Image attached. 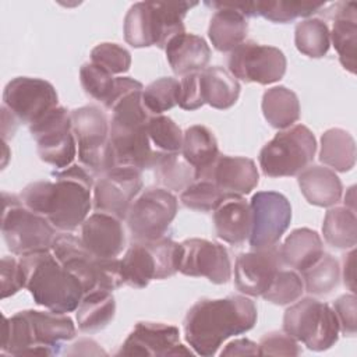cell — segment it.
<instances>
[{
	"label": "cell",
	"mask_w": 357,
	"mask_h": 357,
	"mask_svg": "<svg viewBox=\"0 0 357 357\" xmlns=\"http://www.w3.org/2000/svg\"><path fill=\"white\" fill-rule=\"evenodd\" d=\"M54 181L28 184L20 194L22 204L45 216L56 229L73 231L84 223L92 206V173L82 165H71L53 173Z\"/></svg>",
	"instance_id": "6da1fadb"
},
{
	"label": "cell",
	"mask_w": 357,
	"mask_h": 357,
	"mask_svg": "<svg viewBox=\"0 0 357 357\" xmlns=\"http://www.w3.org/2000/svg\"><path fill=\"white\" fill-rule=\"evenodd\" d=\"M257 318V305L245 296L202 298L184 317V337L194 353L211 357L229 337L251 331Z\"/></svg>",
	"instance_id": "7a4b0ae2"
},
{
	"label": "cell",
	"mask_w": 357,
	"mask_h": 357,
	"mask_svg": "<svg viewBox=\"0 0 357 357\" xmlns=\"http://www.w3.org/2000/svg\"><path fill=\"white\" fill-rule=\"evenodd\" d=\"M77 333L67 314L24 310L4 317L1 353L10 356H56Z\"/></svg>",
	"instance_id": "3957f363"
},
{
	"label": "cell",
	"mask_w": 357,
	"mask_h": 357,
	"mask_svg": "<svg viewBox=\"0 0 357 357\" xmlns=\"http://www.w3.org/2000/svg\"><path fill=\"white\" fill-rule=\"evenodd\" d=\"M142 89L130 91L120 98L112 107L110 120V144L116 166L135 167L141 172L151 169L156 153L146 131L151 113L142 103Z\"/></svg>",
	"instance_id": "277c9868"
},
{
	"label": "cell",
	"mask_w": 357,
	"mask_h": 357,
	"mask_svg": "<svg viewBox=\"0 0 357 357\" xmlns=\"http://www.w3.org/2000/svg\"><path fill=\"white\" fill-rule=\"evenodd\" d=\"M25 273V289L38 305L57 314H68L78 308L84 289L52 251L20 257Z\"/></svg>",
	"instance_id": "5b68a950"
},
{
	"label": "cell",
	"mask_w": 357,
	"mask_h": 357,
	"mask_svg": "<svg viewBox=\"0 0 357 357\" xmlns=\"http://www.w3.org/2000/svg\"><path fill=\"white\" fill-rule=\"evenodd\" d=\"M56 259L82 284L84 293L100 289L113 291L124 284L121 259L98 258L84 245L81 237L68 231L56 234L52 248Z\"/></svg>",
	"instance_id": "8992f818"
},
{
	"label": "cell",
	"mask_w": 357,
	"mask_h": 357,
	"mask_svg": "<svg viewBox=\"0 0 357 357\" xmlns=\"http://www.w3.org/2000/svg\"><path fill=\"white\" fill-rule=\"evenodd\" d=\"M1 233L8 250L25 257L50 251L56 227L42 215L26 208L21 198L3 191Z\"/></svg>",
	"instance_id": "52a82bcc"
},
{
	"label": "cell",
	"mask_w": 357,
	"mask_h": 357,
	"mask_svg": "<svg viewBox=\"0 0 357 357\" xmlns=\"http://www.w3.org/2000/svg\"><path fill=\"white\" fill-rule=\"evenodd\" d=\"M181 245L169 237L152 241H132L121 259L124 284L146 287L151 280L166 279L178 272Z\"/></svg>",
	"instance_id": "ba28073f"
},
{
	"label": "cell",
	"mask_w": 357,
	"mask_h": 357,
	"mask_svg": "<svg viewBox=\"0 0 357 357\" xmlns=\"http://www.w3.org/2000/svg\"><path fill=\"white\" fill-rule=\"evenodd\" d=\"M71 130L77 141L78 160L92 174H103L116 166L110 144V123L93 105L70 112Z\"/></svg>",
	"instance_id": "9c48e42d"
},
{
	"label": "cell",
	"mask_w": 357,
	"mask_h": 357,
	"mask_svg": "<svg viewBox=\"0 0 357 357\" xmlns=\"http://www.w3.org/2000/svg\"><path fill=\"white\" fill-rule=\"evenodd\" d=\"M283 332L307 349L324 351L339 339V322L333 308L312 297L294 301L283 315Z\"/></svg>",
	"instance_id": "30bf717a"
},
{
	"label": "cell",
	"mask_w": 357,
	"mask_h": 357,
	"mask_svg": "<svg viewBox=\"0 0 357 357\" xmlns=\"http://www.w3.org/2000/svg\"><path fill=\"white\" fill-rule=\"evenodd\" d=\"M317 141L303 124L279 131L259 151V166L265 176L291 177L301 173L314 159Z\"/></svg>",
	"instance_id": "8fae6325"
},
{
	"label": "cell",
	"mask_w": 357,
	"mask_h": 357,
	"mask_svg": "<svg viewBox=\"0 0 357 357\" xmlns=\"http://www.w3.org/2000/svg\"><path fill=\"white\" fill-rule=\"evenodd\" d=\"M177 197L166 188L151 187L139 192L126 216L132 241L165 237L177 215Z\"/></svg>",
	"instance_id": "7c38bea8"
},
{
	"label": "cell",
	"mask_w": 357,
	"mask_h": 357,
	"mask_svg": "<svg viewBox=\"0 0 357 357\" xmlns=\"http://www.w3.org/2000/svg\"><path fill=\"white\" fill-rule=\"evenodd\" d=\"M40 160L56 167L66 169L77 156V141L71 130L70 112L57 106L29 126Z\"/></svg>",
	"instance_id": "4fadbf2b"
},
{
	"label": "cell",
	"mask_w": 357,
	"mask_h": 357,
	"mask_svg": "<svg viewBox=\"0 0 357 357\" xmlns=\"http://www.w3.org/2000/svg\"><path fill=\"white\" fill-rule=\"evenodd\" d=\"M250 208V247L265 250L276 245L291 222L289 199L276 191H258L251 197Z\"/></svg>",
	"instance_id": "5bb4252c"
},
{
	"label": "cell",
	"mask_w": 357,
	"mask_h": 357,
	"mask_svg": "<svg viewBox=\"0 0 357 357\" xmlns=\"http://www.w3.org/2000/svg\"><path fill=\"white\" fill-rule=\"evenodd\" d=\"M227 67L236 79L268 85L283 78L287 61L280 49L248 40L230 52Z\"/></svg>",
	"instance_id": "9a60e30c"
},
{
	"label": "cell",
	"mask_w": 357,
	"mask_h": 357,
	"mask_svg": "<svg viewBox=\"0 0 357 357\" xmlns=\"http://www.w3.org/2000/svg\"><path fill=\"white\" fill-rule=\"evenodd\" d=\"M57 102L54 86L42 78L17 77L8 81L3 91V106L18 123L28 126L57 107Z\"/></svg>",
	"instance_id": "2e32d148"
},
{
	"label": "cell",
	"mask_w": 357,
	"mask_h": 357,
	"mask_svg": "<svg viewBox=\"0 0 357 357\" xmlns=\"http://www.w3.org/2000/svg\"><path fill=\"white\" fill-rule=\"evenodd\" d=\"M141 190V170L128 166H114L93 184V208L96 212L126 220L128 209Z\"/></svg>",
	"instance_id": "e0dca14e"
},
{
	"label": "cell",
	"mask_w": 357,
	"mask_h": 357,
	"mask_svg": "<svg viewBox=\"0 0 357 357\" xmlns=\"http://www.w3.org/2000/svg\"><path fill=\"white\" fill-rule=\"evenodd\" d=\"M180 245V273L191 278H206L215 284L230 280L231 262L226 247L205 238H187Z\"/></svg>",
	"instance_id": "ac0fdd59"
},
{
	"label": "cell",
	"mask_w": 357,
	"mask_h": 357,
	"mask_svg": "<svg viewBox=\"0 0 357 357\" xmlns=\"http://www.w3.org/2000/svg\"><path fill=\"white\" fill-rule=\"evenodd\" d=\"M180 343V331L163 322H137L116 356H191Z\"/></svg>",
	"instance_id": "d6986e66"
},
{
	"label": "cell",
	"mask_w": 357,
	"mask_h": 357,
	"mask_svg": "<svg viewBox=\"0 0 357 357\" xmlns=\"http://www.w3.org/2000/svg\"><path fill=\"white\" fill-rule=\"evenodd\" d=\"M282 266L283 261L278 245L241 252L234 264L236 287L247 296H262Z\"/></svg>",
	"instance_id": "ffe728a7"
},
{
	"label": "cell",
	"mask_w": 357,
	"mask_h": 357,
	"mask_svg": "<svg viewBox=\"0 0 357 357\" xmlns=\"http://www.w3.org/2000/svg\"><path fill=\"white\" fill-rule=\"evenodd\" d=\"M197 180H209L226 194L247 195L257 187L259 173L250 158L219 155L216 162Z\"/></svg>",
	"instance_id": "44dd1931"
},
{
	"label": "cell",
	"mask_w": 357,
	"mask_h": 357,
	"mask_svg": "<svg viewBox=\"0 0 357 357\" xmlns=\"http://www.w3.org/2000/svg\"><path fill=\"white\" fill-rule=\"evenodd\" d=\"M79 237L86 250L98 258H117L126 247L121 220L103 212H95L84 220Z\"/></svg>",
	"instance_id": "7402d4cb"
},
{
	"label": "cell",
	"mask_w": 357,
	"mask_h": 357,
	"mask_svg": "<svg viewBox=\"0 0 357 357\" xmlns=\"http://www.w3.org/2000/svg\"><path fill=\"white\" fill-rule=\"evenodd\" d=\"M79 82L85 93L100 102L106 109H112L130 91L144 88L139 81L131 77H114L91 61L81 66Z\"/></svg>",
	"instance_id": "603a6c76"
},
{
	"label": "cell",
	"mask_w": 357,
	"mask_h": 357,
	"mask_svg": "<svg viewBox=\"0 0 357 357\" xmlns=\"http://www.w3.org/2000/svg\"><path fill=\"white\" fill-rule=\"evenodd\" d=\"M216 236L225 243L238 245L251 231V208L243 195L227 194L213 211Z\"/></svg>",
	"instance_id": "cb8c5ba5"
},
{
	"label": "cell",
	"mask_w": 357,
	"mask_h": 357,
	"mask_svg": "<svg viewBox=\"0 0 357 357\" xmlns=\"http://www.w3.org/2000/svg\"><path fill=\"white\" fill-rule=\"evenodd\" d=\"M218 8L209 21L208 36L212 46L222 53L233 52L245 42L248 32L247 18L234 7V3H206Z\"/></svg>",
	"instance_id": "d4e9b609"
},
{
	"label": "cell",
	"mask_w": 357,
	"mask_h": 357,
	"mask_svg": "<svg viewBox=\"0 0 357 357\" xmlns=\"http://www.w3.org/2000/svg\"><path fill=\"white\" fill-rule=\"evenodd\" d=\"M165 53L173 73L181 77L205 70L211 60V49L205 39L185 31L165 45Z\"/></svg>",
	"instance_id": "484cf974"
},
{
	"label": "cell",
	"mask_w": 357,
	"mask_h": 357,
	"mask_svg": "<svg viewBox=\"0 0 357 357\" xmlns=\"http://www.w3.org/2000/svg\"><path fill=\"white\" fill-rule=\"evenodd\" d=\"M298 187L308 204L329 208L337 204L343 194V185L335 170L314 165L297 174Z\"/></svg>",
	"instance_id": "4316f807"
},
{
	"label": "cell",
	"mask_w": 357,
	"mask_h": 357,
	"mask_svg": "<svg viewBox=\"0 0 357 357\" xmlns=\"http://www.w3.org/2000/svg\"><path fill=\"white\" fill-rule=\"evenodd\" d=\"M124 39L132 47H162L160 28L153 1L134 3L124 17Z\"/></svg>",
	"instance_id": "83f0119b"
},
{
	"label": "cell",
	"mask_w": 357,
	"mask_h": 357,
	"mask_svg": "<svg viewBox=\"0 0 357 357\" xmlns=\"http://www.w3.org/2000/svg\"><path fill=\"white\" fill-rule=\"evenodd\" d=\"M357 7L354 1L336 4L331 40L337 52L339 61L344 70L356 73V45H357Z\"/></svg>",
	"instance_id": "f1b7e54d"
},
{
	"label": "cell",
	"mask_w": 357,
	"mask_h": 357,
	"mask_svg": "<svg viewBox=\"0 0 357 357\" xmlns=\"http://www.w3.org/2000/svg\"><path fill=\"white\" fill-rule=\"evenodd\" d=\"M279 250L283 265L297 272H304L322 257L324 243L315 230L300 227L286 237Z\"/></svg>",
	"instance_id": "f546056e"
},
{
	"label": "cell",
	"mask_w": 357,
	"mask_h": 357,
	"mask_svg": "<svg viewBox=\"0 0 357 357\" xmlns=\"http://www.w3.org/2000/svg\"><path fill=\"white\" fill-rule=\"evenodd\" d=\"M325 3L308 1H248L237 3L240 13L248 17H264L271 22L287 24L296 18H311L312 14L325 8Z\"/></svg>",
	"instance_id": "4dcf8cb0"
},
{
	"label": "cell",
	"mask_w": 357,
	"mask_h": 357,
	"mask_svg": "<svg viewBox=\"0 0 357 357\" xmlns=\"http://www.w3.org/2000/svg\"><path fill=\"white\" fill-rule=\"evenodd\" d=\"M183 158L195 172V180L199 178L219 158L218 141L213 132L205 126H191L183 134Z\"/></svg>",
	"instance_id": "1f68e13d"
},
{
	"label": "cell",
	"mask_w": 357,
	"mask_h": 357,
	"mask_svg": "<svg viewBox=\"0 0 357 357\" xmlns=\"http://www.w3.org/2000/svg\"><path fill=\"white\" fill-rule=\"evenodd\" d=\"M199 84L204 103L219 110L231 107L240 96L238 81L219 66L199 71Z\"/></svg>",
	"instance_id": "d6a6232c"
},
{
	"label": "cell",
	"mask_w": 357,
	"mask_h": 357,
	"mask_svg": "<svg viewBox=\"0 0 357 357\" xmlns=\"http://www.w3.org/2000/svg\"><path fill=\"white\" fill-rule=\"evenodd\" d=\"M75 311L78 329L85 333H93L106 328L113 321L116 301L112 291L96 289L84 294Z\"/></svg>",
	"instance_id": "836d02e7"
},
{
	"label": "cell",
	"mask_w": 357,
	"mask_h": 357,
	"mask_svg": "<svg viewBox=\"0 0 357 357\" xmlns=\"http://www.w3.org/2000/svg\"><path fill=\"white\" fill-rule=\"evenodd\" d=\"M261 106L265 120L278 130H286L300 119L298 98L283 85L266 89L262 95Z\"/></svg>",
	"instance_id": "e575fe53"
},
{
	"label": "cell",
	"mask_w": 357,
	"mask_h": 357,
	"mask_svg": "<svg viewBox=\"0 0 357 357\" xmlns=\"http://www.w3.org/2000/svg\"><path fill=\"white\" fill-rule=\"evenodd\" d=\"M319 160L336 172H349L356 165V141L343 128H329L321 137Z\"/></svg>",
	"instance_id": "d590c367"
},
{
	"label": "cell",
	"mask_w": 357,
	"mask_h": 357,
	"mask_svg": "<svg viewBox=\"0 0 357 357\" xmlns=\"http://www.w3.org/2000/svg\"><path fill=\"white\" fill-rule=\"evenodd\" d=\"M151 170H153L158 183L169 191H183L195 180V172L181 152L156 151Z\"/></svg>",
	"instance_id": "8d00e7d4"
},
{
	"label": "cell",
	"mask_w": 357,
	"mask_h": 357,
	"mask_svg": "<svg viewBox=\"0 0 357 357\" xmlns=\"http://www.w3.org/2000/svg\"><path fill=\"white\" fill-rule=\"evenodd\" d=\"M322 233L325 241L335 248H354L357 243L356 211L347 206L329 208L324 218Z\"/></svg>",
	"instance_id": "74e56055"
},
{
	"label": "cell",
	"mask_w": 357,
	"mask_h": 357,
	"mask_svg": "<svg viewBox=\"0 0 357 357\" xmlns=\"http://www.w3.org/2000/svg\"><path fill=\"white\" fill-rule=\"evenodd\" d=\"M294 43L303 54L321 59L331 47V31L319 18H305L296 25Z\"/></svg>",
	"instance_id": "f35d334b"
},
{
	"label": "cell",
	"mask_w": 357,
	"mask_h": 357,
	"mask_svg": "<svg viewBox=\"0 0 357 357\" xmlns=\"http://www.w3.org/2000/svg\"><path fill=\"white\" fill-rule=\"evenodd\" d=\"M301 275L304 291L322 296L337 287L340 280V265L335 257L324 252L322 257L312 266L301 272Z\"/></svg>",
	"instance_id": "ab89813d"
},
{
	"label": "cell",
	"mask_w": 357,
	"mask_h": 357,
	"mask_svg": "<svg viewBox=\"0 0 357 357\" xmlns=\"http://www.w3.org/2000/svg\"><path fill=\"white\" fill-rule=\"evenodd\" d=\"M180 81L172 77H162L142 89V103L151 114H162L173 109L178 99Z\"/></svg>",
	"instance_id": "60d3db41"
},
{
	"label": "cell",
	"mask_w": 357,
	"mask_h": 357,
	"mask_svg": "<svg viewBox=\"0 0 357 357\" xmlns=\"http://www.w3.org/2000/svg\"><path fill=\"white\" fill-rule=\"evenodd\" d=\"M148 137L156 151L177 153L181 152L183 132L180 127L167 116L152 114L146 123Z\"/></svg>",
	"instance_id": "b9f144b4"
},
{
	"label": "cell",
	"mask_w": 357,
	"mask_h": 357,
	"mask_svg": "<svg viewBox=\"0 0 357 357\" xmlns=\"http://www.w3.org/2000/svg\"><path fill=\"white\" fill-rule=\"evenodd\" d=\"M304 293V283L297 271L279 269L262 297L276 305H287L297 301Z\"/></svg>",
	"instance_id": "7bdbcfd3"
},
{
	"label": "cell",
	"mask_w": 357,
	"mask_h": 357,
	"mask_svg": "<svg viewBox=\"0 0 357 357\" xmlns=\"http://www.w3.org/2000/svg\"><path fill=\"white\" fill-rule=\"evenodd\" d=\"M227 194L209 180H194L180 194V201L185 208L199 212H211L225 199Z\"/></svg>",
	"instance_id": "ee69618b"
},
{
	"label": "cell",
	"mask_w": 357,
	"mask_h": 357,
	"mask_svg": "<svg viewBox=\"0 0 357 357\" xmlns=\"http://www.w3.org/2000/svg\"><path fill=\"white\" fill-rule=\"evenodd\" d=\"M91 63L102 67L113 75L123 74L131 67V54L126 47L117 43L103 42L91 50Z\"/></svg>",
	"instance_id": "f6af8a7d"
},
{
	"label": "cell",
	"mask_w": 357,
	"mask_h": 357,
	"mask_svg": "<svg viewBox=\"0 0 357 357\" xmlns=\"http://www.w3.org/2000/svg\"><path fill=\"white\" fill-rule=\"evenodd\" d=\"M300 353L301 347L297 340L286 332L273 331L265 333L258 343L259 356H298Z\"/></svg>",
	"instance_id": "bcb514c9"
},
{
	"label": "cell",
	"mask_w": 357,
	"mask_h": 357,
	"mask_svg": "<svg viewBox=\"0 0 357 357\" xmlns=\"http://www.w3.org/2000/svg\"><path fill=\"white\" fill-rule=\"evenodd\" d=\"M25 287V273L20 259L14 257L1 258V298H7Z\"/></svg>",
	"instance_id": "7dc6e473"
},
{
	"label": "cell",
	"mask_w": 357,
	"mask_h": 357,
	"mask_svg": "<svg viewBox=\"0 0 357 357\" xmlns=\"http://www.w3.org/2000/svg\"><path fill=\"white\" fill-rule=\"evenodd\" d=\"M333 311L339 322V329L344 336H354L357 331V298L354 293L343 294L333 303Z\"/></svg>",
	"instance_id": "c3c4849f"
},
{
	"label": "cell",
	"mask_w": 357,
	"mask_h": 357,
	"mask_svg": "<svg viewBox=\"0 0 357 357\" xmlns=\"http://www.w3.org/2000/svg\"><path fill=\"white\" fill-rule=\"evenodd\" d=\"M177 105L184 110H197L205 105L201 93L199 73L187 74L180 79Z\"/></svg>",
	"instance_id": "681fc988"
},
{
	"label": "cell",
	"mask_w": 357,
	"mask_h": 357,
	"mask_svg": "<svg viewBox=\"0 0 357 357\" xmlns=\"http://www.w3.org/2000/svg\"><path fill=\"white\" fill-rule=\"evenodd\" d=\"M258 354V344L250 339H236L229 342L220 351V356H255Z\"/></svg>",
	"instance_id": "f907efd6"
},
{
	"label": "cell",
	"mask_w": 357,
	"mask_h": 357,
	"mask_svg": "<svg viewBox=\"0 0 357 357\" xmlns=\"http://www.w3.org/2000/svg\"><path fill=\"white\" fill-rule=\"evenodd\" d=\"M354 255H356L354 248H350V252H347L343 258V282L351 293L356 291V286H354V282H356V279H354Z\"/></svg>",
	"instance_id": "816d5d0a"
},
{
	"label": "cell",
	"mask_w": 357,
	"mask_h": 357,
	"mask_svg": "<svg viewBox=\"0 0 357 357\" xmlns=\"http://www.w3.org/2000/svg\"><path fill=\"white\" fill-rule=\"evenodd\" d=\"M18 124V120L4 106H1V137L4 142L14 135Z\"/></svg>",
	"instance_id": "f5cc1de1"
},
{
	"label": "cell",
	"mask_w": 357,
	"mask_h": 357,
	"mask_svg": "<svg viewBox=\"0 0 357 357\" xmlns=\"http://www.w3.org/2000/svg\"><path fill=\"white\" fill-rule=\"evenodd\" d=\"M354 190H356L354 185L350 187V188L347 190L346 195H344V204H346V206L350 208V209H353V211H356V208H354Z\"/></svg>",
	"instance_id": "db71d44e"
}]
</instances>
